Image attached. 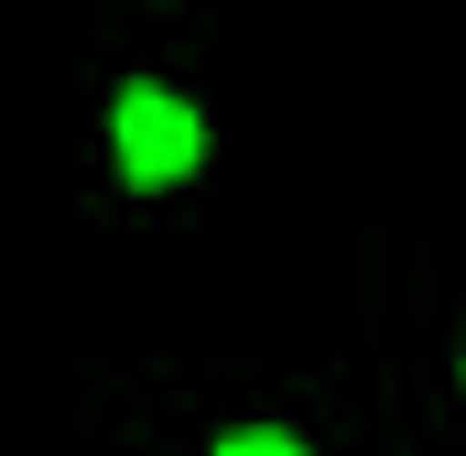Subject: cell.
Masks as SVG:
<instances>
[{"label": "cell", "instance_id": "1", "mask_svg": "<svg viewBox=\"0 0 466 456\" xmlns=\"http://www.w3.org/2000/svg\"><path fill=\"white\" fill-rule=\"evenodd\" d=\"M109 141H119V174H130V185H174V174H196V152H207V119L185 109L174 88H119Z\"/></svg>", "mask_w": 466, "mask_h": 456}, {"label": "cell", "instance_id": "2", "mask_svg": "<svg viewBox=\"0 0 466 456\" xmlns=\"http://www.w3.org/2000/svg\"><path fill=\"white\" fill-rule=\"evenodd\" d=\"M218 456H304V446H293V435H271V424H260V435H228V446H218Z\"/></svg>", "mask_w": 466, "mask_h": 456}]
</instances>
